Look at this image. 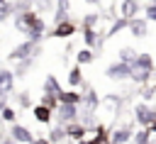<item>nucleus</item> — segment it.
Masks as SVG:
<instances>
[{
	"instance_id": "nucleus-30",
	"label": "nucleus",
	"mask_w": 156,
	"mask_h": 144,
	"mask_svg": "<svg viewBox=\"0 0 156 144\" xmlns=\"http://www.w3.org/2000/svg\"><path fill=\"white\" fill-rule=\"evenodd\" d=\"M98 22H100V15H98V12H90V15L83 17V27H93V29H95Z\"/></svg>"
},
{
	"instance_id": "nucleus-7",
	"label": "nucleus",
	"mask_w": 156,
	"mask_h": 144,
	"mask_svg": "<svg viewBox=\"0 0 156 144\" xmlns=\"http://www.w3.org/2000/svg\"><path fill=\"white\" fill-rule=\"evenodd\" d=\"M129 34L132 37H136V39H144L146 34H149V20L146 17H134V20H129Z\"/></svg>"
},
{
	"instance_id": "nucleus-23",
	"label": "nucleus",
	"mask_w": 156,
	"mask_h": 144,
	"mask_svg": "<svg viewBox=\"0 0 156 144\" xmlns=\"http://www.w3.org/2000/svg\"><path fill=\"white\" fill-rule=\"evenodd\" d=\"M83 83V73H80V66H73L71 71H68V85L71 88H78Z\"/></svg>"
},
{
	"instance_id": "nucleus-21",
	"label": "nucleus",
	"mask_w": 156,
	"mask_h": 144,
	"mask_svg": "<svg viewBox=\"0 0 156 144\" xmlns=\"http://www.w3.org/2000/svg\"><path fill=\"white\" fill-rule=\"evenodd\" d=\"M83 103H85V107H88L90 112H95V110H98V105H100V100H98V93H95V90H85V95H83Z\"/></svg>"
},
{
	"instance_id": "nucleus-15",
	"label": "nucleus",
	"mask_w": 156,
	"mask_h": 144,
	"mask_svg": "<svg viewBox=\"0 0 156 144\" xmlns=\"http://www.w3.org/2000/svg\"><path fill=\"white\" fill-rule=\"evenodd\" d=\"M83 41H85V46H90V49H98V46H100L98 29H93V27H83Z\"/></svg>"
},
{
	"instance_id": "nucleus-35",
	"label": "nucleus",
	"mask_w": 156,
	"mask_h": 144,
	"mask_svg": "<svg viewBox=\"0 0 156 144\" xmlns=\"http://www.w3.org/2000/svg\"><path fill=\"white\" fill-rule=\"evenodd\" d=\"M20 103H22V105H24V107H27V105H29V103H32V100H29V95H27V93H22V95H20Z\"/></svg>"
},
{
	"instance_id": "nucleus-28",
	"label": "nucleus",
	"mask_w": 156,
	"mask_h": 144,
	"mask_svg": "<svg viewBox=\"0 0 156 144\" xmlns=\"http://www.w3.org/2000/svg\"><path fill=\"white\" fill-rule=\"evenodd\" d=\"M63 137H66V124H58V127H54V129H51L49 142H51V144H56V142H61Z\"/></svg>"
},
{
	"instance_id": "nucleus-22",
	"label": "nucleus",
	"mask_w": 156,
	"mask_h": 144,
	"mask_svg": "<svg viewBox=\"0 0 156 144\" xmlns=\"http://www.w3.org/2000/svg\"><path fill=\"white\" fill-rule=\"evenodd\" d=\"M151 142V129L149 127H141L136 134H132V144H149Z\"/></svg>"
},
{
	"instance_id": "nucleus-10",
	"label": "nucleus",
	"mask_w": 156,
	"mask_h": 144,
	"mask_svg": "<svg viewBox=\"0 0 156 144\" xmlns=\"http://www.w3.org/2000/svg\"><path fill=\"white\" fill-rule=\"evenodd\" d=\"M10 137L15 139V142H24V144H29L34 137H32V132L27 129V127H22V124H12L10 127Z\"/></svg>"
},
{
	"instance_id": "nucleus-19",
	"label": "nucleus",
	"mask_w": 156,
	"mask_h": 144,
	"mask_svg": "<svg viewBox=\"0 0 156 144\" xmlns=\"http://www.w3.org/2000/svg\"><path fill=\"white\" fill-rule=\"evenodd\" d=\"M76 61H78V66H85V63H93V61H95V54H93V49H90V46H85V49H80V51L76 54Z\"/></svg>"
},
{
	"instance_id": "nucleus-9",
	"label": "nucleus",
	"mask_w": 156,
	"mask_h": 144,
	"mask_svg": "<svg viewBox=\"0 0 156 144\" xmlns=\"http://www.w3.org/2000/svg\"><path fill=\"white\" fill-rule=\"evenodd\" d=\"M132 68H141V71H151L154 73V59H151V54L139 51L136 59H134V63H132Z\"/></svg>"
},
{
	"instance_id": "nucleus-27",
	"label": "nucleus",
	"mask_w": 156,
	"mask_h": 144,
	"mask_svg": "<svg viewBox=\"0 0 156 144\" xmlns=\"http://www.w3.org/2000/svg\"><path fill=\"white\" fill-rule=\"evenodd\" d=\"M136 54H139V51H134L132 46H122V49H119V61H124V63H134Z\"/></svg>"
},
{
	"instance_id": "nucleus-25",
	"label": "nucleus",
	"mask_w": 156,
	"mask_h": 144,
	"mask_svg": "<svg viewBox=\"0 0 156 144\" xmlns=\"http://www.w3.org/2000/svg\"><path fill=\"white\" fill-rule=\"evenodd\" d=\"M134 83H139V85H144L149 78H151V71H141V68H132V76H129Z\"/></svg>"
},
{
	"instance_id": "nucleus-32",
	"label": "nucleus",
	"mask_w": 156,
	"mask_h": 144,
	"mask_svg": "<svg viewBox=\"0 0 156 144\" xmlns=\"http://www.w3.org/2000/svg\"><path fill=\"white\" fill-rule=\"evenodd\" d=\"M144 15H146L149 22H156V2H149V5L144 7Z\"/></svg>"
},
{
	"instance_id": "nucleus-13",
	"label": "nucleus",
	"mask_w": 156,
	"mask_h": 144,
	"mask_svg": "<svg viewBox=\"0 0 156 144\" xmlns=\"http://www.w3.org/2000/svg\"><path fill=\"white\" fill-rule=\"evenodd\" d=\"M85 132H88V129H85V124H80L78 120L66 124V137H71V139H78V142H80V139L85 137Z\"/></svg>"
},
{
	"instance_id": "nucleus-16",
	"label": "nucleus",
	"mask_w": 156,
	"mask_h": 144,
	"mask_svg": "<svg viewBox=\"0 0 156 144\" xmlns=\"http://www.w3.org/2000/svg\"><path fill=\"white\" fill-rule=\"evenodd\" d=\"M32 112H34V120H37V122H51V117H54V110L46 107V105H41V103H39Z\"/></svg>"
},
{
	"instance_id": "nucleus-20",
	"label": "nucleus",
	"mask_w": 156,
	"mask_h": 144,
	"mask_svg": "<svg viewBox=\"0 0 156 144\" xmlns=\"http://www.w3.org/2000/svg\"><path fill=\"white\" fill-rule=\"evenodd\" d=\"M127 27H129V20H127V17H119V20H115V22L110 24V29H107L105 37H115L117 32H122V29H127Z\"/></svg>"
},
{
	"instance_id": "nucleus-14",
	"label": "nucleus",
	"mask_w": 156,
	"mask_h": 144,
	"mask_svg": "<svg viewBox=\"0 0 156 144\" xmlns=\"http://www.w3.org/2000/svg\"><path fill=\"white\" fill-rule=\"evenodd\" d=\"M12 85H15V71L0 68V90H2V93H10Z\"/></svg>"
},
{
	"instance_id": "nucleus-24",
	"label": "nucleus",
	"mask_w": 156,
	"mask_h": 144,
	"mask_svg": "<svg viewBox=\"0 0 156 144\" xmlns=\"http://www.w3.org/2000/svg\"><path fill=\"white\" fill-rule=\"evenodd\" d=\"M10 15H15V5L10 0H0V24L5 20H10Z\"/></svg>"
},
{
	"instance_id": "nucleus-36",
	"label": "nucleus",
	"mask_w": 156,
	"mask_h": 144,
	"mask_svg": "<svg viewBox=\"0 0 156 144\" xmlns=\"http://www.w3.org/2000/svg\"><path fill=\"white\" fill-rule=\"evenodd\" d=\"M29 144H51V142H49V139H32Z\"/></svg>"
},
{
	"instance_id": "nucleus-37",
	"label": "nucleus",
	"mask_w": 156,
	"mask_h": 144,
	"mask_svg": "<svg viewBox=\"0 0 156 144\" xmlns=\"http://www.w3.org/2000/svg\"><path fill=\"white\" fill-rule=\"evenodd\" d=\"M2 144H17V142H15V139H12V137H10V139H5V142H2Z\"/></svg>"
},
{
	"instance_id": "nucleus-39",
	"label": "nucleus",
	"mask_w": 156,
	"mask_h": 144,
	"mask_svg": "<svg viewBox=\"0 0 156 144\" xmlns=\"http://www.w3.org/2000/svg\"><path fill=\"white\" fill-rule=\"evenodd\" d=\"M151 88H154V93H156V83H154V85H151Z\"/></svg>"
},
{
	"instance_id": "nucleus-8",
	"label": "nucleus",
	"mask_w": 156,
	"mask_h": 144,
	"mask_svg": "<svg viewBox=\"0 0 156 144\" xmlns=\"http://www.w3.org/2000/svg\"><path fill=\"white\" fill-rule=\"evenodd\" d=\"M141 5L139 0H119V17H127V20H134L139 15Z\"/></svg>"
},
{
	"instance_id": "nucleus-2",
	"label": "nucleus",
	"mask_w": 156,
	"mask_h": 144,
	"mask_svg": "<svg viewBox=\"0 0 156 144\" xmlns=\"http://www.w3.org/2000/svg\"><path fill=\"white\" fill-rule=\"evenodd\" d=\"M34 54H39V46H37V41H32V39H24L22 44H17L7 56H10V61H22V59H29V56H34Z\"/></svg>"
},
{
	"instance_id": "nucleus-12",
	"label": "nucleus",
	"mask_w": 156,
	"mask_h": 144,
	"mask_svg": "<svg viewBox=\"0 0 156 144\" xmlns=\"http://www.w3.org/2000/svg\"><path fill=\"white\" fill-rule=\"evenodd\" d=\"M129 139H132V127H117V129L110 132V142L112 144H124Z\"/></svg>"
},
{
	"instance_id": "nucleus-17",
	"label": "nucleus",
	"mask_w": 156,
	"mask_h": 144,
	"mask_svg": "<svg viewBox=\"0 0 156 144\" xmlns=\"http://www.w3.org/2000/svg\"><path fill=\"white\" fill-rule=\"evenodd\" d=\"M58 103H73V105H80V103H83V93H76V90H61V93H58Z\"/></svg>"
},
{
	"instance_id": "nucleus-33",
	"label": "nucleus",
	"mask_w": 156,
	"mask_h": 144,
	"mask_svg": "<svg viewBox=\"0 0 156 144\" xmlns=\"http://www.w3.org/2000/svg\"><path fill=\"white\" fill-rule=\"evenodd\" d=\"M0 112H2V120H5V122H15V110H12V107H7V105H5Z\"/></svg>"
},
{
	"instance_id": "nucleus-29",
	"label": "nucleus",
	"mask_w": 156,
	"mask_h": 144,
	"mask_svg": "<svg viewBox=\"0 0 156 144\" xmlns=\"http://www.w3.org/2000/svg\"><path fill=\"white\" fill-rule=\"evenodd\" d=\"M41 105L56 110V107H58V95H54V93H44V95H41Z\"/></svg>"
},
{
	"instance_id": "nucleus-40",
	"label": "nucleus",
	"mask_w": 156,
	"mask_h": 144,
	"mask_svg": "<svg viewBox=\"0 0 156 144\" xmlns=\"http://www.w3.org/2000/svg\"><path fill=\"white\" fill-rule=\"evenodd\" d=\"M151 2H156V0H151Z\"/></svg>"
},
{
	"instance_id": "nucleus-31",
	"label": "nucleus",
	"mask_w": 156,
	"mask_h": 144,
	"mask_svg": "<svg viewBox=\"0 0 156 144\" xmlns=\"http://www.w3.org/2000/svg\"><path fill=\"white\" fill-rule=\"evenodd\" d=\"M32 59H34V56H29V59H22V61L17 63V71H15V76H24V73H27V68L32 66Z\"/></svg>"
},
{
	"instance_id": "nucleus-4",
	"label": "nucleus",
	"mask_w": 156,
	"mask_h": 144,
	"mask_svg": "<svg viewBox=\"0 0 156 144\" xmlns=\"http://www.w3.org/2000/svg\"><path fill=\"white\" fill-rule=\"evenodd\" d=\"M37 17H39V12H37V10L15 12V29H17V32H22V34H27V32H29V27L37 22Z\"/></svg>"
},
{
	"instance_id": "nucleus-3",
	"label": "nucleus",
	"mask_w": 156,
	"mask_h": 144,
	"mask_svg": "<svg viewBox=\"0 0 156 144\" xmlns=\"http://www.w3.org/2000/svg\"><path fill=\"white\" fill-rule=\"evenodd\" d=\"M105 76L110 81H127L132 76V63H124V61H115L105 68Z\"/></svg>"
},
{
	"instance_id": "nucleus-11",
	"label": "nucleus",
	"mask_w": 156,
	"mask_h": 144,
	"mask_svg": "<svg viewBox=\"0 0 156 144\" xmlns=\"http://www.w3.org/2000/svg\"><path fill=\"white\" fill-rule=\"evenodd\" d=\"M44 32H46V22L41 20V17H37V22L29 27V32H27V39H32V41H37L39 44V39L44 37Z\"/></svg>"
},
{
	"instance_id": "nucleus-41",
	"label": "nucleus",
	"mask_w": 156,
	"mask_h": 144,
	"mask_svg": "<svg viewBox=\"0 0 156 144\" xmlns=\"http://www.w3.org/2000/svg\"><path fill=\"white\" fill-rule=\"evenodd\" d=\"M100 2H102V0H100Z\"/></svg>"
},
{
	"instance_id": "nucleus-34",
	"label": "nucleus",
	"mask_w": 156,
	"mask_h": 144,
	"mask_svg": "<svg viewBox=\"0 0 156 144\" xmlns=\"http://www.w3.org/2000/svg\"><path fill=\"white\" fill-rule=\"evenodd\" d=\"M34 5H37V10L39 12H46V10H51V0H32Z\"/></svg>"
},
{
	"instance_id": "nucleus-1",
	"label": "nucleus",
	"mask_w": 156,
	"mask_h": 144,
	"mask_svg": "<svg viewBox=\"0 0 156 144\" xmlns=\"http://www.w3.org/2000/svg\"><path fill=\"white\" fill-rule=\"evenodd\" d=\"M134 120H136V124H141V127H151V124L156 122V107L149 105L146 100H144V103H136V105H134Z\"/></svg>"
},
{
	"instance_id": "nucleus-5",
	"label": "nucleus",
	"mask_w": 156,
	"mask_h": 144,
	"mask_svg": "<svg viewBox=\"0 0 156 144\" xmlns=\"http://www.w3.org/2000/svg\"><path fill=\"white\" fill-rule=\"evenodd\" d=\"M54 115L58 117L61 124L76 122V120H78V105H73V103H58V107L54 110Z\"/></svg>"
},
{
	"instance_id": "nucleus-6",
	"label": "nucleus",
	"mask_w": 156,
	"mask_h": 144,
	"mask_svg": "<svg viewBox=\"0 0 156 144\" xmlns=\"http://www.w3.org/2000/svg\"><path fill=\"white\" fill-rule=\"evenodd\" d=\"M76 32H78V24H76L73 20H61V22L54 24L51 37H56V39H68V37L76 34Z\"/></svg>"
},
{
	"instance_id": "nucleus-18",
	"label": "nucleus",
	"mask_w": 156,
	"mask_h": 144,
	"mask_svg": "<svg viewBox=\"0 0 156 144\" xmlns=\"http://www.w3.org/2000/svg\"><path fill=\"white\" fill-rule=\"evenodd\" d=\"M68 10H71V0H56V15H54V22L68 20Z\"/></svg>"
},
{
	"instance_id": "nucleus-38",
	"label": "nucleus",
	"mask_w": 156,
	"mask_h": 144,
	"mask_svg": "<svg viewBox=\"0 0 156 144\" xmlns=\"http://www.w3.org/2000/svg\"><path fill=\"white\" fill-rule=\"evenodd\" d=\"M85 2H88V5H98L100 0H85Z\"/></svg>"
},
{
	"instance_id": "nucleus-26",
	"label": "nucleus",
	"mask_w": 156,
	"mask_h": 144,
	"mask_svg": "<svg viewBox=\"0 0 156 144\" xmlns=\"http://www.w3.org/2000/svg\"><path fill=\"white\" fill-rule=\"evenodd\" d=\"M44 93H54V95L61 93V85H58L56 76H46V81H44Z\"/></svg>"
}]
</instances>
